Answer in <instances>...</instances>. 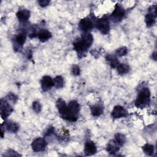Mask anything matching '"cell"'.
<instances>
[{"label": "cell", "instance_id": "obj_1", "mask_svg": "<svg viewBox=\"0 0 157 157\" xmlns=\"http://www.w3.org/2000/svg\"><path fill=\"white\" fill-rule=\"evenodd\" d=\"M93 40V37L90 33H86L73 43V46L75 50L77 51L78 55L83 54L86 52L87 49L91 45Z\"/></svg>", "mask_w": 157, "mask_h": 157}, {"label": "cell", "instance_id": "obj_2", "mask_svg": "<svg viewBox=\"0 0 157 157\" xmlns=\"http://www.w3.org/2000/svg\"><path fill=\"white\" fill-rule=\"evenodd\" d=\"M79 109L78 103L75 101H72L67 105L66 111L61 115V117L70 121H75L78 118Z\"/></svg>", "mask_w": 157, "mask_h": 157}, {"label": "cell", "instance_id": "obj_3", "mask_svg": "<svg viewBox=\"0 0 157 157\" xmlns=\"http://www.w3.org/2000/svg\"><path fill=\"white\" fill-rule=\"evenodd\" d=\"M150 101V92L148 88H142L139 93L136 99L135 104L136 107L144 108L147 105Z\"/></svg>", "mask_w": 157, "mask_h": 157}, {"label": "cell", "instance_id": "obj_4", "mask_svg": "<svg viewBox=\"0 0 157 157\" xmlns=\"http://www.w3.org/2000/svg\"><path fill=\"white\" fill-rule=\"evenodd\" d=\"M96 26L97 29L102 34H106L110 29L109 21L105 17H102L96 21Z\"/></svg>", "mask_w": 157, "mask_h": 157}, {"label": "cell", "instance_id": "obj_5", "mask_svg": "<svg viewBox=\"0 0 157 157\" xmlns=\"http://www.w3.org/2000/svg\"><path fill=\"white\" fill-rule=\"evenodd\" d=\"M12 110H13L12 108L7 101H4L3 99L1 100L0 112H1V116L2 119H6V118H7L8 116L12 112Z\"/></svg>", "mask_w": 157, "mask_h": 157}, {"label": "cell", "instance_id": "obj_6", "mask_svg": "<svg viewBox=\"0 0 157 157\" xmlns=\"http://www.w3.org/2000/svg\"><path fill=\"white\" fill-rule=\"evenodd\" d=\"M46 146L47 142L44 138H37L35 139L31 144L33 150L36 152L44 151Z\"/></svg>", "mask_w": 157, "mask_h": 157}, {"label": "cell", "instance_id": "obj_7", "mask_svg": "<svg viewBox=\"0 0 157 157\" xmlns=\"http://www.w3.org/2000/svg\"><path fill=\"white\" fill-rule=\"evenodd\" d=\"M112 117L114 118H120L125 117L128 115V112L121 105H116L111 112Z\"/></svg>", "mask_w": 157, "mask_h": 157}, {"label": "cell", "instance_id": "obj_8", "mask_svg": "<svg viewBox=\"0 0 157 157\" xmlns=\"http://www.w3.org/2000/svg\"><path fill=\"white\" fill-rule=\"evenodd\" d=\"M41 87L44 91H47L50 90L53 86V80L51 78V77L48 75H45L42 77L40 80Z\"/></svg>", "mask_w": 157, "mask_h": 157}, {"label": "cell", "instance_id": "obj_9", "mask_svg": "<svg viewBox=\"0 0 157 157\" xmlns=\"http://www.w3.org/2000/svg\"><path fill=\"white\" fill-rule=\"evenodd\" d=\"M125 14V10L119 4H117L112 13V17L115 20H121Z\"/></svg>", "mask_w": 157, "mask_h": 157}, {"label": "cell", "instance_id": "obj_10", "mask_svg": "<svg viewBox=\"0 0 157 157\" xmlns=\"http://www.w3.org/2000/svg\"><path fill=\"white\" fill-rule=\"evenodd\" d=\"M79 28L83 31H87L92 29L93 26V22L88 18H85L82 19L78 24Z\"/></svg>", "mask_w": 157, "mask_h": 157}, {"label": "cell", "instance_id": "obj_11", "mask_svg": "<svg viewBox=\"0 0 157 157\" xmlns=\"http://www.w3.org/2000/svg\"><path fill=\"white\" fill-rule=\"evenodd\" d=\"M96 147L93 142L88 140L86 141L85 144L84 152L86 156H90L94 155L96 152Z\"/></svg>", "mask_w": 157, "mask_h": 157}, {"label": "cell", "instance_id": "obj_12", "mask_svg": "<svg viewBox=\"0 0 157 157\" xmlns=\"http://www.w3.org/2000/svg\"><path fill=\"white\" fill-rule=\"evenodd\" d=\"M120 146L117 144V142L114 140H111L107 145L106 150L111 155H113L117 153L119 149Z\"/></svg>", "mask_w": 157, "mask_h": 157}, {"label": "cell", "instance_id": "obj_13", "mask_svg": "<svg viewBox=\"0 0 157 157\" xmlns=\"http://www.w3.org/2000/svg\"><path fill=\"white\" fill-rule=\"evenodd\" d=\"M38 36V38L39 39L40 41L44 42L47 40H48L51 37H52V34L50 33V31H48L47 29H42L39 31V33L37 34Z\"/></svg>", "mask_w": 157, "mask_h": 157}, {"label": "cell", "instance_id": "obj_14", "mask_svg": "<svg viewBox=\"0 0 157 157\" xmlns=\"http://www.w3.org/2000/svg\"><path fill=\"white\" fill-rule=\"evenodd\" d=\"M56 106L58 110V112L61 116L65 113L67 109V105L65 102V101L62 99L61 98H59L56 102Z\"/></svg>", "mask_w": 157, "mask_h": 157}, {"label": "cell", "instance_id": "obj_15", "mask_svg": "<svg viewBox=\"0 0 157 157\" xmlns=\"http://www.w3.org/2000/svg\"><path fill=\"white\" fill-rule=\"evenodd\" d=\"M17 17L21 21L28 20L30 16V12L27 9H22L18 10L16 13Z\"/></svg>", "mask_w": 157, "mask_h": 157}, {"label": "cell", "instance_id": "obj_16", "mask_svg": "<svg viewBox=\"0 0 157 157\" xmlns=\"http://www.w3.org/2000/svg\"><path fill=\"white\" fill-rule=\"evenodd\" d=\"M5 126L7 129V130L10 132H16L19 128L18 125L12 121H9L5 123Z\"/></svg>", "mask_w": 157, "mask_h": 157}, {"label": "cell", "instance_id": "obj_17", "mask_svg": "<svg viewBox=\"0 0 157 157\" xmlns=\"http://www.w3.org/2000/svg\"><path fill=\"white\" fill-rule=\"evenodd\" d=\"M104 112L102 107L100 105H94L91 107V112L93 116L99 117Z\"/></svg>", "mask_w": 157, "mask_h": 157}, {"label": "cell", "instance_id": "obj_18", "mask_svg": "<svg viewBox=\"0 0 157 157\" xmlns=\"http://www.w3.org/2000/svg\"><path fill=\"white\" fill-rule=\"evenodd\" d=\"M155 19H156V15L148 12V13L146 15L145 18V21L147 26L148 28L152 26L155 22Z\"/></svg>", "mask_w": 157, "mask_h": 157}, {"label": "cell", "instance_id": "obj_19", "mask_svg": "<svg viewBox=\"0 0 157 157\" xmlns=\"http://www.w3.org/2000/svg\"><path fill=\"white\" fill-rule=\"evenodd\" d=\"M106 60L109 62L110 66L112 68H117L120 64L117 58L113 55H107L106 56Z\"/></svg>", "mask_w": 157, "mask_h": 157}, {"label": "cell", "instance_id": "obj_20", "mask_svg": "<svg viewBox=\"0 0 157 157\" xmlns=\"http://www.w3.org/2000/svg\"><path fill=\"white\" fill-rule=\"evenodd\" d=\"M114 140L117 142V144L120 147H121L124 144V143L126 142V137H125L124 135H123V134L117 133L115 135V140Z\"/></svg>", "mask_w": 157, "mask_h": 157}, {"label": "cell", "instance_id": "obj_21", "mask_svg": "<svg viewBox=\"0 0 157 157\" xmlns=\"http://www.w3.org/2000/svg\"><path fill=\"white\" fill-rule=\"evenodd\" d=\"M15 42L20 46H22L26 40V34L25 33H21L15 37Z\"/></svg>", "mask_w": 157, "mask_h": 157}, {"label": "cell", "instance_id": "obj_22", "mask_svg": "<svg viewBox=\"0 0 157 157\" xmlns=\"http://www.w3.org/2000/svg\"><path fill=\"white\" fill-rule=\"evenodd\" d=\"M117 71L120 74H124L129 71V66L125 64H119L117 66Z\"/></svg>", "mask_w": 157, "mask_h": 157}, {"label": "cell", "instance_id": "obj_23", "mask_svg": "<svg viewBox=\"0 0 157 157\" xmlns=\"http://www.w3.org/2000/svg\"><path fill=\"white\" fill-rule=\"evenodd\" d=\"M142 148L144 153L146 155H147L148 156H151L153 154V152H154L153 145L148 144H146Z\"/></svg>", "mask_w": 157, "mask_h": 157}, {"label": "cell", "instance_id": "obj_24", "mask_svg": "<svg viewBox=\"0 0 157 157\" xmlns=\"http://www.w3.org/2000/svg\"><path fill=\"white\" fill-rule=\"evenodd\" d=\"M53 84H54V86L57 88H62L63 86V85H64L63 78L60 75L56 76L53 79Z\"/></svg>", "mask_w": 157, "mask_h": 157}, {"label": "cell", "instance_id": "obj_25", "mask_svg": "<svg viewBox=\"0 0 157 157\" xmlns=\"http://www.w3.org/2000/svg\"><path fill=\"white\" fill-rule=\"evenodd\" d=\"M128 53V49L125 47H121L119 48H118L115 52L116 55L118 56H123L127 54Z\"/></svg>", "mask_w": 157, "mask_h": 157}, {"label": "cell", "instance_id": "obj_26", "mask_svg": "<svg viewBox=\"0 0 157 157\" xmlns=\"http://www.w3.org/2000/svg\"><path fill=\"white\" fill-rule=\"evenodd\" d=\"M33 108L34 112L36 113H39L41 110V105L38 101H34L33 103Z\"/></svg>", "mask_w": 157, "mask_h": 157}, {"label": "cell", "instance_id": "obj_27", "mask_svg": "<svg viewBox=\"0 0 157 157\" xmlns=\"http://www.w3.org/2000/svg\"><path fill=\"white\" fill-rule=\"evenodd\" d=\"M71 73L74 75H78L80 74V68L77 65H74L71 69Z\"/></svg>", "mask_w": 157, "mask_h": 157}, {"label": "cell", "instance_id": "obj_28", "mask_svg": "<svg viewBox=\"0 0 157 157\" xmlns=\"http://www.w3.org/2000/svg\"><path fill=\"white\" fill-rule=\"evenodd\" d=\"M50 3V1L48 0H39L38 1V4L41 7H45L48 6Z\"/></svg>", "mask_w": 157, "mask_h": 157}, {"label": "cell", "instance_id": "obj_29", "mask_svg": "<svg viewBox=\"0 0 157 157\" xmlns=\"http://www.w3.org/2000/svg\"><path fill=\"white\" fill-rule=\"evenodd\" d=\"M8 98H9V100H10V101H13V102H15L16 99H17V96H16L15 94H12V93H10V94L8 95Z\"/></svg>", "mask_w": 157, "mask_h": 157}, {"label": "cell", "instance_id": "obj_30", "mask_svg": "<svg viewBox=\"0 0 157 157\" xmlns=\"http://www.w3.org/2000/svg\"><path fill=\"white\" fill-rule=\"evenodd\" d=\"M53 131H54L53 128V127H50V128H48V129L47 130V132H45V136H50V134H52L53 132Z\"/></svg>", "mask_w": 157, "mask_h": 157}, {"label": "cell", "instance_id": "obj_31", "mask_svg": "<svg viewBox=\"0 0 157 157\" xmlns=\"http://www.w3.org/2000/svg\"><path fill=\"white\" fill-rule=\"evenodd\" d=\"M152 58H153L155 60H156V52H154V53L152 54Z\"/></svg>", "mask_w": 157, "mask_h": 157}]
</instances>
